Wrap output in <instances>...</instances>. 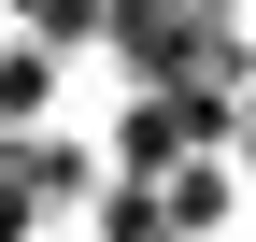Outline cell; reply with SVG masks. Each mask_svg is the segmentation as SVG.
I'll return each mask as SVG.
<instances>
[{
	"mask_svg": "<svg viewBox=\"0 0 256 242\" xmlns=\"http://www.w3.org/2000/svg\"><path fill=\"white\" fill-rule=\"evenodd\" d=\"M114 242H171V200H114Z\"/></svg>",
	"mask_w": 256,
	"mask_h": 242,
	"instance_id": "cell-1",
	"label": "cell"
}]
</instances>
